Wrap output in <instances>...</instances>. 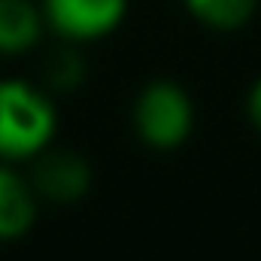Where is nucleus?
<instances>
[{"mask_svg":"<svg viewBox=\"0 0 261 261\" xmlns=\"http://www.w3.org/2000/svg\"><path fill=\"white\" fill-rule=\"evenodd\" d=\"M55 128V107L37 85L0 79V161L37 158L52 146Z\"/></svg>","mask_w":261,"mask_h":261,"instance_id":"nucleus-1","label":"nucleus"},{"mask_svg":"<svg viewBox=\"0 0 261 261\" xmlns=\"http://www.w3.org/2000/svg\"><path fill=\"white\" fill-rule=\"evenodd\" d=\"M195 125V107L189 94L167 79L149 82L134 103V128L152 149H176L189 140Z\"/></svg>","mask_w":261,"mask_h":261,"instance_id":"nucleus-2","label":"nucleus"},{"mask_svg":"<svg viewBox=\"0 0 261 261\" xmlns=\"http://www.w3.org/2000/svg\"><path fill=\"white\" fill-rule=\"evenodd\" d=\"M46 24L70 43H88L113 34L128 12V0H43Z\"/></svg>","mask_w":261,"mask_h":261,"instance_id":"nucleus-3","label":"nucleus"},{"mask_svg":"<svg viewBox=\"0 0 261 261\" xmlns=\"http://www.w3.org/2000/svg\"><path fill=\"white\" fill-rule=\"evenodd\" d=\"M31 186L40 197H49L55 203H73L88 192L91 186V167L82 155L64 149H43L34 164Z\"/></svg>","mask_w":261,"mask_h":261,"instance_id":"nucleus-4","label":"nucleus"},{"mask_svg":"<svg viewBox=\"0 0 261 261\" xmlns=\"http://www.w3.org/2000/svg\"><path fill=\"white\" fill-rule=\"evenodd\" d=\"M37 192L6 161H0V240H18L34 228Z\"/></svg>","mask_w":261,"mask_h":261,"instance_id":"nucleus-5","label":"nucleus"},{"mask_svg":"<svg viewBox=\"0 0 261 261\" xmlns=\"http://www.w3.org/2000/svg\"><path fill=\"white\" fill-rule=\"evenodd\" d=\"M43 6L34 0H0V55H21L43 37Z\"/></svg>","mask_w":261,"mask_h":261,"instance_id":"nucleus-6","label":"nucleus"},{"mask_svg":"<svg viewBox=\"0 0 261 261\" xmlns=\"http://www.w3.org/2000/svg\"><path fill=\"white\" fill-rule=\"evenodd\" d=\"M182 3L197 21L216 31L243 28L258 6V0H182Z\"/></svg>","mask_w":261,"mask_h":261,"instance_id":"nucleus-7","label":"nucleus"},{"mask_svg":"<svg viewBox=\"0 0 261 261\" xmlns=\"http://www.w3.org/2000/svg\"><path fill=\"white\" fill-rule=\"evenodd\" d=\"M49 76H52V82H55V85H61V88L76 85V82H79V76H82L79 58H76V55H70V52L58 55V58L52 61V67H49Z\"/></svg>","mask_w":261,"mask_h":261,"instance_id":"nucleus-8","label":"nucleus"},{"mask_svg":"<svg viewBox=\"0 0 261 261\" xmlns=\"http://www.w3.org/2000/svg\"><path fill=\"white\" fill-rule=\"evenodd\" d=\"M246 110H249V119H252V125L261 130V79L255 82V85H252V91H249Z\"/></svg>","mask_w":261,"mask_h":261,"instance_id":"nucleus-9","label":"nucleus"}]
</instances>
